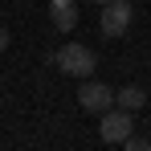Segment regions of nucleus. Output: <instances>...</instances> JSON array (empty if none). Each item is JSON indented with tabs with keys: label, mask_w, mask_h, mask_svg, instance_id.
<instances>
[{
	"label": "nucleus",
	"mask_w": 151,
	"mask_h": 151,
	"mask_svg": "<svg viewBox=\"0 0 151 151\" xmlns=\"http://www.w3.org/2000/svg\"><path fill=\"white\" fill-rule=\"evenodd\" d=\"M49 61L61 74H70V78H90L98 70V53L90 49V45H78V41H70V45H61L57 53H49Z\"/></svg>",
	"instance_id": "nucleus-1"
},
{
	"label": "nucleus",
	"mask_w": 151,
	"mask_h": 151,
	"mask_svg": "<svg viewBox=\"0 0 151 151\" xmlns=\"http://www.w3.org/2000/svg\"><path fill=\"white\" fill-rule=\"evenodd\" d=\"M135 25V4L131 0H110V4H102V37L110 41V37H127V29Z\"/></svg>",
	"instance_id": "nucleus-2"
},
{
	"label": "nucleus",
	"mask_w": 151,
	"mask_h": 151,
	"mask_svg": "<svg viewBox=\"0 0 151 151\" xmlns=\"http://www.w3.org/2000/svg\"><path fill=\"white\" fill-rule=\"evenodd\" d=\"M131 131H135V110H123V106H110V110H102V123H98L102 143H123Z\"/></svg>",
	"instance_id": "nucleus-3"
},
{
	"label": "nucleus",
	"mask_w": 151,
	"mask_h": 151,
	"mask_svg": "<svg viewBox=\"0 0 151 151\" xmlns=\"http://www.w3.org/2000/svg\"><path fill=\"white\" fill-rule=\"evenodd\" d=\"M78 106L90 110V114H102V110L114 106V90L102 86V82H82V86H78Z\"/></svg>",
	"instance_id": "nucleus-4"
},
{
	"label": "nucleus",
	"mask_w": 151,
	"mask_h": 151,
	"mask_svg": "<svg viewBox=\"0 0 151 151\" xmlns=\"http://www.w3.org/2000/svg\"><path fill=\"white\" fill-rule=\"evenodd\" d=\"M49 21H53V29L70 33L78 25V0H49Z\"/></svg>",
	"instance_id": "nucleus-5"
},
{
	"label": "nucleus",
	"mask_w": 151,
	"mask_h": 151,
	"mask_svg": "<svg viewBox=\"0 0 151 151\" xmlns=\"http://www.w3.org/2000/svg\"><path fill=\"white\" fill-rule=\"evenodd\" d=\"M143 102H147V90H143V86H123V90H114V106H123V110H143Z\"/></svg>",
	"instance_id": "nucleus-6"
},
{
	"label": "nucleus",
	"mask_w": 151,
	"mask_h": 151,
	"mask_svg": "<svg viewBox=\"0 0 151 151\" xmlns=\"http://www.w3.org/2000/svg\"><path fill=\"white\" fill-rule=\"evenodd\" d=\"M123 147H131V151H151V139H139V135H127V139H123Z\"/></svg>",
	"instance_id": "nucleus-7"
},
{
	"label": "nucleus",
	"mask_w": 151,
	"mask_h": 151,
	"mask_svg": "<svg viewBox=\"0 0 151 151\" xmlns=\"http://www.w3.org/2000/svg\"><path fill=\"white\" fill-rule=\"evenodd\" d=\"M8 41H12V37H8V29H4V25H0V53H4V49H8Z\"/></svg>",
	"instance_id": "nucleus-8"
},
{
	"label": "nucleus",
	"mask_w": 151,
	"mask_h": 151,
	"mask_svg": "<svg viewBox=\"0 0 151 151\" xmlns=\"http://www.w3.org/2000/svg\"><path fill=\"white\" fill-rule=\"evenodd\" d=\"M94 4H110V0H94Z\"/></svg>",
	"instance_id": "nucleus-9"
}]
</instances>
